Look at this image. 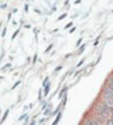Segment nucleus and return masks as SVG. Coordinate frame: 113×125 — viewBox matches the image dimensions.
<instances>
[{
  "label": "nucleus",
  "instance_id": "nucleus-3",
  "mask_svg": "<svg viewBox=\"0 0 113 125\" xmlns=\"http://www.w3.org/2000/svg\"><path fill=\"white\" fill-rule=\"evenodd\" d=\"M105 124H112L113 125V119H106V122H105Z\"/></svg>",
  "mask_w": 113,
  "mask_h": 125
},
{
  "label": "nucleus",
  "instance_id": "nucleus-4",
  "mask_svg": "<svg viewBox=\"0 0 113 125\" xmlns=\"http://www.w3.org/2000/svg\"><path fill=\"white\" fill-rule=\"evenodd\" d=\"M49 88H50V85H49V84H48V85H46V89H45V91H44V94L45 95H46V94H48V91H49Z\"/></svg>",
  "mask_w": 113,
  "mask_h": 125
},
{
  "label": "nucleus",
  "instance_id": "nucleus-1",
  "mask_svg": "<svg viewBox=\"0 0 113 125\" xmlns=\"http://www.w3.org/2000/svg\"><path fill=\"white\" fill-rule=\"evenodd\" d=\"M104 98L113 100V89L112 88H110V86L105 88V90H104Z\"/></svg>",
  "mask_w": 113,
  "mask_h": 125
},
{
  "label": "nucleus",
  "instance_id": "nucleus-5",
  "mask_svg": "<svg viewBox=\"0 0 113 125\" xmlns=\"http://www.w3.org/2000/svg\"><path fill=\"white\" fill-rule=\"evenodd\" d=\"M66 16H67V14H63V15H61V16L59 17V21H60V20H62V18H63V17H66Z\"/></svg>",
  "mask_w": 113,
  "mask_h": 125
},
{
  "label": "nucleus",
  "instance_id": "nucleus-2",
  "mask_svg": "<svg viewBox=\"0 0 113 125\" xmlns=\"http://www.w3.org/2000/svg\"><path fill=\"white\" fill-rule=\"evenodd\" d=\"M60 116H61V114H59V115L57 116V118H55V121H54V123H53V124H57V123L59 122V119H60Z\"/></svg>",
  "mask_w": 113,
  "mask_h": 125
}]
</instances>
